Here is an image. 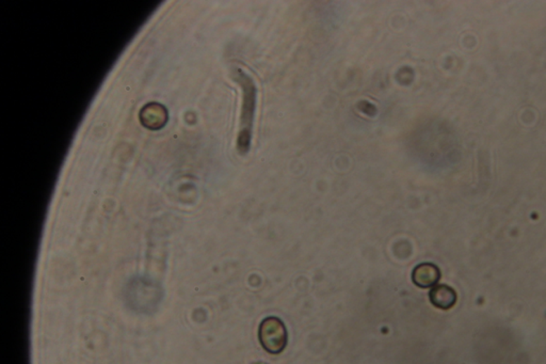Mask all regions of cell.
Here are the masks:
<instances>
[{"mask_svg":"<svg viewBox=\"0 0 546 364\" xmlns=\"http://www.w3.org/2000/svg\"><path fill=\"white\" fill-rule=\"evenodd\" d=\"M235 79L242 88V108H241L240 131H239L238 150L247 153L250 149L252 139L253 122H254L255 107H256V87L252 78L244 71L237 69Z\"/></svg>","mask_w":546,"mask_h":364,"instance_id":"1","label":"cell"},{"mask_svg":"<svg viewBox=\"0 0 546 364\" xmlns=\"http://www.w3.org/2000/svg\"><path fill=\"white\" fill-rule=\"evenodd\" d=\"M259 339L261 346L271 355H279L287 346L288 333L281 318L269 316L259 325Z\"/></svg>","mask_w":546,"mask_h":364,"instance_id":"2","label":"cell"},{"mask_svg":"<svg viewBox=\"0 0 546 364\" xmlns=\"http://www.w3.org/2000/svg\"><path fill=\"white\" fill-rule=\"evenodd\" d=\"M441 279V271L432 263H422L413 269L412 281L420 289L436 287Z\"/></svg>","mask_w":546,"mask_h":364,"instance_id":"3","label":"cell"},{"mask_svg":"<svg viewBox=\"0 0 546 364\" xmlns=\"http://www.w3.org/2000/svg\"><path fill=\"white\" fill-rule=\"evenodd\" d=\"M429 299L436 308L447 311L456 304L457 293L448 285H438L430 291Z\"/></svg>","mask_w":546,"mask_h":364,"instance_id":"4","label":"cell"},{"mask_svg":"<svg viewBox=\"0 0 546 364\" xmlns=\"http://www.w3.org/2000/svg\"><path fill=\"white\" fill-rule=\"evenodd\" d=\"M253 364H267V363H265V362L259 361V362H255V363H253Z\"/></svg>","mask_w":546,"mask_h":364,"instance_id":"5","label":"cell"}]
</instances>
